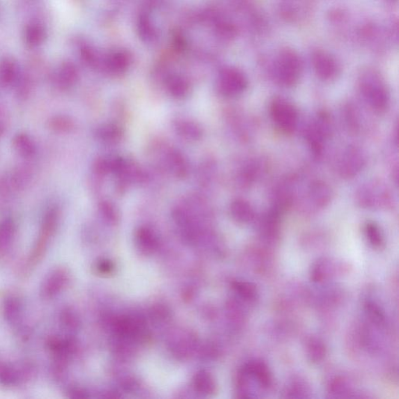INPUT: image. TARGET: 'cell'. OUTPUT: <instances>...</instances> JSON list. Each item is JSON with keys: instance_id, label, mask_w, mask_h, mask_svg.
Instances as JSON below:
<instances>
[{"instance_id": "obj_1", "label": "cell", "mask_w": 399, "mask_h": 399, "mask_svg": "<svg viewBox=\"0 0 399 399\" xmlns=\"http://www.w3.org/2000/svg\"><path fill=\"white\" fill-rule=\"evenodd\" d=\"M360 88L369 103L377 112L388 108L389 96L381 77L373 71H367L360 79Z\"/></svg>"}, {"instance_id": "obj_2", "label": "cell", "mask_w": 399, "mask_h": 399, "mask_svg": "<svg viewBox=\"0 0 399 399\" xmlns=\"http://www.w3.org/2000/svg\"><path fill=\"white\" fill-rule=\"evenodd\" d=\"M277 69L278 78L284 85H294L302 71V62L296 52L284 50L278 59Z\"/></svg>"}, {"instance_id": "obj_3", "label": "cell", "mask_w": 399, "mask_h": 399, "mask_svg": "<svg viewBox=\"0 0 399 399\" xmlns=\"http://www.w3.org/2000/svg\"><path fill=\"white\" fill-rule=\"evenodd\" d=\"M271 115L275 124L284 132H293L297 124V111L284 99H277L272 102Z\"/></svg>"}, {"instance_id": "obj_4", "label": "cell", "mask_w": 399, "mask_h": 399, "mask_svg": "<svg viewBox=\"0 0 399 399\" xmlns=\"http://www.w3.org/2000/svg\"><path fill=\"white\" fill-rule=\"evenodd\" d=\"M248 86V80L241 72L233 69L221 73L218 82V89L222 96L235 97L243 92Z\"/></svg>"}, {"instance_id": "obj_5", "label": "cell", "mask_w": 399, "mask_h": 399, "mask_svg": "<svg viewBox=\"0 0 399 399\" xmlns=\"http://www.w3.org/2000/svg\"><path fill=\"white\" fill-rule=\"evenodd\" d=\"M67 282V273L63 269H57L51 272L44 280L41 287V295L45 299H49L58 294Z\"/></svg>"}, {"instance_id": "obj_6", "label": "cell", "mask_w": 399, "mask_h": 399, "mask_svg": "<svg viewBox=\"0 0 399 399\" xmlns=\"http://www.w3.org/2000/svg\"><path fill=\"white\" fill-rule=\"evenodd\" d=\"M313 65L317 74L323 80H330L336 75L337 65L331 55L322 51L314 52Z\"/></svg>"}, {"instance_id": "obj_7", "label": "cell", "mask_w": 399, "mask_h": 399, "mask_svg": "<svg viewBox=\"0 0 399 399\" xmlns=\"http://www.w3.org/2000/svg\"><path fill=\"white\" fill-rule=\"evenodd\" d=\"M363 165V157L356 149H349L341 162V173L343 176H352L360 170Z\"/></svg>"}, {"instance_id": "obj_8", "label": "cell", "mask_w": 399, "mask_h": 399, "mask_svg": "<svg viewBox=\"0 0 399 399\" xmlns=\"http://www.w3.org/2000/svg\"><path fill=\"white\" fill-rule=\"evenodd\" d=\"M54 230V221H52V218L49 219L44 226L43 231L39 238V242H37L32 254L31 256V263L35 264L43 257L45 254L46 248H47L49 239L51 234Z\"/></svg>"}, {"instance_id": "obj_9", "label": "cell", "mask_w": 399, "mask_h": 399, "mask_svg": "<svg viewBox=\"0 0 399 399\" xmlns=\"http://www.w3.org/2000/svg\"><path fill=\"white\" fill-rule=\"evenodd\" d=\"M174 126L179 135L189 141H197L202 137V129L194 122L178 120L175 122Z\"/></svg>"}, {"instance_id": "obj_10", "label": "cell", "mask_w": 399, "mask_h": 399, "mask_svg": "<svg viewBox=\"0 0 399 399\" xmlns=\"http://www.w3.org/2000/svg\"><path fill=\"white\" fill-rule=\"evenodd\" d=\"M246 373L252 375L257 382L263 388H269L272 384V376L267 366L263 363L254 361L246 367Z\"/></svg>"}, {"instance_id": "obj_11", "label": "cell", "mask_w": 399, "mask_h": 399, "mask_svg": "<svg viewBox=\"0 0 399 399\" xmlns=\"http://www.w3.org/2000/svg\"><path fill=\"white\" fill-rule=\"evenodd\" d=\"M232 216L238 222L246 223L254 218V210L249 203L242 200L233 201L230 207Z\"/></svg>"}, {"instance_id": "obj_12", "label": "cell", "mask_w": 399, "mask_h": 399, "mask_svg": "<svg viewBox=\"0 0 399 399\" xmlns=\"http://www.w3.org/2000/svg\"><path fill=\"white\" fill-rule=\"evenodd\" d=\"M97 136L104 142L116 143L121 139L123 130L116 124L104 125L98 129Z\"/></svg>"}, {"instance_id": "obj_13", "label": "cell", "mask_w": 399, "mask_h": 399, "mask_svg": "<svg viewBox=\"0 0 399 399\" xmlns=\"http://www.w3.org/2000/svg\"><path fill=\"white\" fill-rule=\"evenodd\" d=\"M168 166L174 174L180 178L186 176L188 167L186 160L181 154L176 150L170 152L168 156Z\"/></svg>"}, {"instance_id": "obj_14", "label": "cell", "mask_w": 399, "mask_h": 399, "mask_svg": "<svg viewBox=\"0 0 399 399\" xmlns=\"http://www.w3.org/2000/svg\"><path fill=\"white\" fill-rule=\"evenodd\" d=\"M194 386L199 392L202 394H212L215 391V383L212 376L206 372H200L194 378Z\"/></svg>"}, {"instance_id": "obj_15", "label": "cell", "mask_w": 399, "mask_h": 399, "mask_svg": "<svg viewBox=\"0 0 399 399\" xmlns=\"http://www.w3.org/2000/svg\"><path fill=\"white\" fill-rule=\"evenodd\" d=\"M365 234L370 244L374 248H380L383 244L384 238L382 231L373 222H368L366 225Z\"/></svg>"}, {"instance_id": "obj_16", "label": "cell", "mask_w": 399, "mask_h": 399, "mask_svg": "<svg viewBox=\"0 0 399 399\" xmlns=\"http://www.w3.org/2000/svg\"><path fill=\"white\" fill-rule=\"evenodd\" d=\"M168 91L173 97L183 99L186 97L189 92V87L183 80L174 78L169 81L168 84Z\"/></svg>"}, {"instance_id": "obj_17", "label": "cell", "mask_w": 399, "mask_h": 399, "mask_svg": "<svg viewBox=\"0 0 399 399\" xmlns=\"http://www.w3.org/2000/svg\"><path fill=\"white\" fill-rule=\"evenodd\" d=\"M137 239L142 248L153 249L156 245V239L153 233L147 228H141L137 233Z\"/></svg>"}, {"instance_id": "obj_18", "label": "cell", "mask_w": 399, "mask_h": 399, "mask_svg": "<svg viewBox=\"0 0 399 399\" xmlns=\"http://www.w3.org/2000/svg\"><path fill=\"white\" fill-rule=\"evenodd\" d=\"M311 192L316 203L319 205L324 206L328 204L330 199V192L328 186H325V184L317 183L313 186Z\"/></svg>"}, {"instance_id": "obj_19", "label": "cell", "mask_w": 399, "mask_h": 399, "mask_svg": "<svg viewBox=\"0 0 399 399\" xmlns=\"http://www.w3.org/2000/svg\"><path fill=\"white\" fill-rule=\"evenodd\" d=\"M234 288L239 295L249 300L255 299L257 296V290L251 283L237 281L234 283Z\"/></svg>"}, {"instance_id": "obj_20", "label": "cell", "mask_w": 399, "mask_h": 399, "mask_svg": "<svg viewBox=\"0 0 399 399\" xmlns=\"http://www.w3.org/2000/svg\"><path fill=\"white\" fill-rule=\"evenodd\" d=\"M309 356L314 362H318L323 359L325 354V346L318 340H313L308 348Z\"/></svg>"}, {"instance_id": "obj_21", "label": "cell", "mask_w": 399, "mask_h": 399, "mask_svg": "<svg viewBox=\"0 0 399 399\" xmlns=\"http://www.w3.org/2000/svg\"><path fill=\"white\" fill-rule=\"evenodd\" d=\"M20 303L16 298L10 296L6 299L4 304V313L7 319H13L17 314Z\"/></svg>"}, {"instance_id": "obj_22", "label": "cell", "mask_w": 399, "mask_h": 399, "mask_svg": "<svg viewBox=\"0 0 399 399\" xmlns=\"http://www.w3.org/2000/svg\"><path fill=\"white\" fill-rule=\"evenodd\" d=\"M16 380V374L11 367L7 366L0 367V382L4 385H8L13 384Z\"/></svg>"}, {"instance_id": "obj_23", "label": "cell", "mask_w": 399, "mask_h": 399, "mask_svg": "<svg viewBox=\"0 0 399 399\" xmlns=\"http://www.w3.org/2000/svg\"><path fill=\"white\" fill-rule=\"evenodd\" d=\"M366 308H367V311L370 314V317H371L373 321L378 324L383 323L384 320H385L383 313L381 311V309L376 304L373 303V302H367Z\"/></svg>"}, {"instance_id": "obj_24", "label": "cell", "mask_w": 399, "mask_h": 399, "mask_svg": "<svg viewBox=\"0 0 399 399\" xmlns=\"http://www.w3.org/2000/svg\"><path fill=\"white\" fill-rule=\"evenodd\" d=\"M100 211L102 215L111 221H117V213L115 207L112 204L107 201H103L100 204Z\"/></svg>"}, {"instance_id": "obj_25", "label": "cell", "mask_w": 399, "mask_h": 399, "mask_svg": "<svg viewBox=\"0 0 399 399\" xmlns=\"http://www.w3.org/2000/svg\"><path fill=\"white\" fill-rule=\"evenodd\" d=\"M11 239V231L10 229H3L0 231V249L5 248Z\"/></svg>"}, {"instance_id": "obj_26", "label": "cell", "mask_w": 399, "mask_h": 399, "mask_svg": "<svg viewBox=\"0 0 399 399\" xmlns=\"http://www.w3.org/2000/svg\"><path fill=\"white\" fill-rule=\"evenodd\" d=\"M13 73V66L10 63H6L5 64L3 65L2 68H1V77H2L3 79H4V81H8L9 80L11 79Z\"/></svg>"}, {"instance_id": "obj_27", "label": "cell", "mask_w": 399, "mask_h": 399, "mask_svg": "<svg viewBox=\"0 0 399 399\" xmlns=\"http://www.w3.org/2000/svg\"><path fill=\"white\" fill-rule=\"evenodd\" d=\"M98 271L101 274H110L113 271V264L110 261H102L98 265Z\"/></svg>"}, {"instance_id": "obj_28", "label": "cell", "mask_w": 399, "mask_h": 399, "mask_svg": "<svg viewBox=\"0 0 399 399\" xmlns=\"http://www.w3.org/2000/svg\"><path fill=\"white\" fill-rule=\"evenodd\" d=\"M42 37V32L37 28H31L28 31V39H31V42H39V39Z\"/></svg>"}]
</instances>
